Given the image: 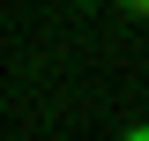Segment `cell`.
Wrapping results in <instances>:
<instances>
[{"label":"cell","instance_id":"1","mask_svg":"<svg viewBox=\"0 0 149 141\" xmlns=\"http://www.w3.org/2000/svg\"><path fill=\"white\" fill-rule=\"evenodd\" d=\"M119 22H134V30H149V0H104Z\"/></svg>","mask_w":149,"mask_h":141},{"label":"cell","instance_id":"2","mask_svg":"<svg viewBox=\"0 0 149 141\" xmlns=\"http://www.w3.org/2000/svg\"><path fill=\"white\" fill-rule=\"evenodd\" d=\"M119 141H149V119H119Z\"/></svg>","mask_w":149,"mask_h":141}]
</instances>
